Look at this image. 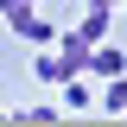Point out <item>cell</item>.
Masks as SVG:
<instances>
[{
  "label": "cell",
  "instance_id": "277c9868",
  "mask_svg": "<svg viewBox=\"0 0 127 127\" xmlns=\"http://www.w3.org/2000/svg\"><path fill=\"white\" fill-rule=\"evenodd\" d=\"M108 19H114L108 6H89V13L76 19V38H89V45H102V38H108Z\"/></svg>",
  "mask_w": 127,
  "mask_h": 127
},
{
  "label": "cell",
  "instance_id": "7c38bea8",
  "mask_svg": "<svg viewBox=\"0 0 127 127\" xmlns=\"http://www.w3.org/2000/svg\"><path fill=\"white\" fill-rule=\"evenodd\" d=\"M121 6H127V0H121Z\"/></svg>",
  "mask_w": 127,
  "mask_h": 127
},
{
  "label": "cell",
  "instance_id": "6da1fadb",
  "mask_svg": "<svg viewBox=\"0 0 127 127\" xmlns=\"http://www.w3.org/2000/svg\"><path fill=\"white\" fill-rule=\"evenodd\" d=\"M6 26H13L26 45H57V26H51L38 6H13V13H6Z\"/></svg>",
  "mask_w": 127,
  "mask_h": 127
},
{
  "label": "cell",
  "instance_id": "3957f363",
  "mask_svg": "<svg viewBox=\"0 0 127 127\" xmlns=\"http://www.w3.org/2000/svg\"><path fill=\"white\" fill-rule=\"evenodd\" d=\"M83 70H95V76L108 83V76H121V70H127V51H121V45H108V38H102V45L89 51V64H83Z\"/></svg>",
  "mask_w": 127,
  "mask_h": 127
},
{
  "label": "cell",
  "instance_id": "8992f818",
  "mask_svg": "<svg viewBox=\"0 0 127 127\" xmlns=\"http://www.w3.org/2000/svg\"><path fill=\"white\" fill-rule=\"evenodd\" d=\"M95 102H102V114H127V70H121V76H108V89L95 95Z\"/></svg>",
  "mask_w": 127,
  "mask_h": 127
},
{
  "label": "cell",
  "instance_id": "8fae6325",
  "mask_svg": "<svg viewBox=\"0 0 127 127\" xmlns=\"http://www.w3.org/2000/svg\"><path fill=\"white\" fill-rule=\"evenodd\" d=\"M32 6H38V0H32Z\"/></svg>",
  "mask_w": 127,
  "mask_h": 127
},
{
  "label": "cell",
  "instance_id": "7a4b0ae2",
  "mask_svg": "<svg viewBox=\"0 0 127 127\" xmlns=\"http://www.w3.org/2000/svg\"><path fill=\"white\" fill-rule=\"evenodd\" d=\"M32 70H38V83H51V89H64V83L76 76V64L64 57L57 45H38V64H32Z\"/></svg>",
  "mask_w": 127,
  "mask_h": 127
},
{
  "label": "cell",
  "instance_id": "9c48e42d",
  "mask_svg": "<svg viewBox=\"0 0 127 127\" xmlns=\"http://www.w3.org/2000/svg\"><path fill=\"white\" fill-rule=\"evenodd\" d=\"M89 6H108V13H114V6H121V0H89Z\"/></svg>",
  "mask_w": 127,
  "mask_h": 127
},
{
  "label": "cell",
  "instance_id": "5b68a950",
  "mask_svg": "<svg viewBox=\"0 0 127 127\" xmlns=\"http://www.w3.org/2000/svg\"><path fill=\"white\" fill-rule=\"evenodd\" d=\"M83 108H95V95H89V83H83V70L70 83H64V114H83Z\"/></svg>",
  "mask_w": 127,
  "mask_h": 127
},
{
  "label": "cell",
  "instance_id": "52a82bcc",
  "mask_svg": "<svg viewBox=\"0 0 127 127\" xmlns=\"http://www.w3.org/2000/svg\"><path fill=\"white\" fill-rule=\"evenodd\" d=\"M57 51H64V57H70V64H76V70H83V64H89V38H76V26H70V32H57Z\"/></svg>",
  "mask_w": 127,
  "mask_h": 127
},
{
  "label": "cell",
  "instance_id": "ba28073f",
  "mask_svg": "<svg viewBox=\"0 0 127 127\" xmlns=\"http://www.w3.org/2000/svg\"><path fill=\"white\" fill-rule=\"evenodd\" d=\"M13 6H32V0H0V13H13Z\"/></svg>",
  "mask_w": 127,
  "mask_h": 127
},
{
  "label": "cell",
  "instance_id": "30bf717a",
  "mask_svg": "<svg viewBox=\"0 0 127 127\" xmlns=\"http://www.w3.org/2000/svg\"><path fill=\"white\" fill-rule=\"evenodd\" d=\"M0 121H6V108H0Z\"/></svg>",
  "mask_w": 127,
  "mask_h": 127
}]
</instances>
